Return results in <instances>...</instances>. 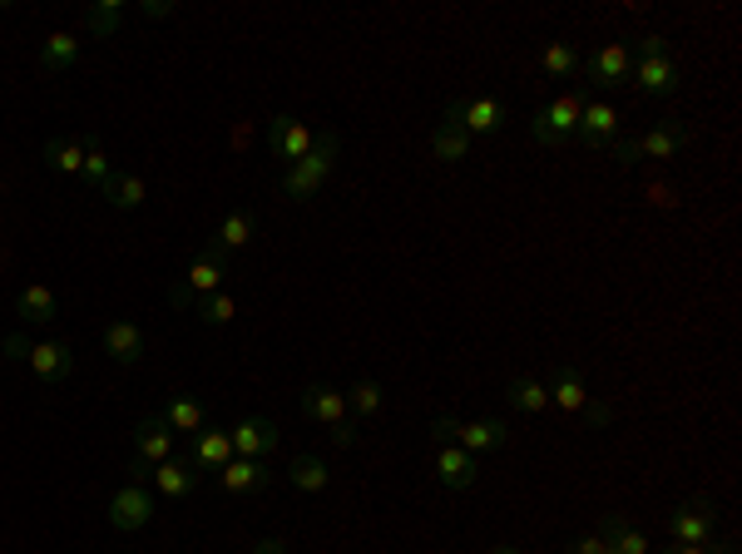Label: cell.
I'll return each instance as SVG.
<instances>
[{
	"mask_svg": "<svg viewBox=\"0 0 742 554\" xmlns=\"http://www.w3.org/2000/svg\"><path fill=\"white\" fill-rule=\"evenodd\" d=\"M337 134L327 130V134H317V144L307 148V158H297V164L282 174V194L297 198V204H307V198H317V188L332 178V168H337Z\"/></svg>",
	"mask_w": 742,
	"mask_h": 554,
	"instance_id": "1",
	"label": "cell"
},
{
	"mask_svg": "<svg viewBox=\"0 0 742 554\" xmlns=\"http://www.w3.org/2000/svg\"><path fill=\"white\" fill-rule=\"evenodd\" d=\"M431 435H436V441L461 445L465 455H491V451H505L511 425H505L501 416H491V421H455V416H436V421H431Z\"/></svg>",
	"mask_w": 742,
	"mask_h": 554,
	"instance_id": "2",
	"label": "cell"
},
{
	"mask_svg": "<svg viewBox=\"0 0 742 554\" xmlns=\"http://www.w3.org/2000/svg\"><path fill=\"white\" fill-rule=\"evenodd\" d=\"M223 277H228V253H218V248L198 253V258L188 263L184 283H178L174 293H168V302H174V307H194V302H204V297H214L218 287H223Z\"/></svg>",
	"mask_w": 742,
	"mask_h": 554,
	"instance_id": "3",
	"label": "cell"
},
{
	"mask_svg": "<svg viewBox=\"0 0 742 554\" xmlns=\"http://www.w3.org/2000/svg\"><path fill=\"white\" fill-rule=\"evenodd\" d=\"M545 391H549V401H555L559 411H575L585 425H609V421H614V411L604 407V401L589 397V387H585V377H579V367H559V371H555V387H545Z\"/></svg>",
	"mask_w": 742,
	"mask_h": 554,
	"instance_id": "4",
	"label": "cell"
},
{
	"mask_svg": "<svg viewBox=\"0 0 742 554\" xmlns=\"http://www.w3.org/2000/svg\"><path fill=\"white\" fill-rule=\"evenodd\" d=\"M579 110H585V94H555V100L545 104V110L529 120V134H535V144H545V148H559L565 138H575L579 130Z\"/></svg>",
	"mask_w": 742,
	"mask_h": 554,
	"instance_id": "5",
	"label": "cell"
},
{
	"mask_svg": "<svg viewBox=\"0 0 742 554\" xmlns=\"http://www.w3.org/2000/svg\"><path fill=\"white\" fill-rule=\"evenodd\" d=\"M445 124L465 130L471 138H485V134H501L505 124H511V110H505L501 100H491V94H475V100H455L451 110H445Z\"/></svg>",
	"mask_w": 742,
	"mask_h": 554,
	"instance_id": "6",
	"label": "cell"
},
{
	"mask_svg": "<svg viewBox=\"0 0 742 554\" xmlns=\"http://www.w3.org/2000/svg\"><path fill=\"white\" fill-rule=\"evenodd\" d=\"M683 144H688V130H683V124L663 120V124H653V130L643 134V138H624V144L614 138L609 148H614V158H619V164H633V158H673Z\"/></svg>",
	"mask_w": 742,
	"mask_h": 554,
	"instance_id": "7",
	"label": "cell"
},
{
	"mask_svg": "<svg viewBox=\"0 0 742 554\" xmlns=\"http://www.w3.org/2000/svg\"><path fill=\"white\" fill-rule=\"evenodd\" d=\"M148 520H154V490L148 485H120L110 495V525L120 530V535H134V530H144Z\"/></svg>",
	"mask_w": 742,
	"mask_h": 554,
	"instance_id": "8",
	"label": "cell"
},
{
	"mask_svg": "<svg viewBox=\"0 0 742 554\" xmlns=\"http://www.w3.org/2000/svg\"><path fill=\"white\" fill-rule=\"evenodd\" d=\"M713 530H718V510L708 505V500H693V505L668 515V540H673V545H708Z\"/></svg>",
	"mask_w": 742,
	"mask_h": 554,
	"instance_id": "9",
	"label": "cell"
},
{
	"mask_svg": "<svg viewBox=\"0 0 742 554\" xmlns=\"http://www.w3.org/2000/svg\"><path fill=\"white\" fill-rule=\"evenodd\" d=\"M585 74H589V84H599V90L629 84V80H633V55H629V45H619V40L599 45V50H594V55L585 60Z\"/></svg>",
	"mask_w": 742,
	"mask_h": 554,
	"instance_id": "10",
	"label": "cell"
},
{
	"mask_svg": "<svg viewBox=\"0 0 742 554\" xmlns=\"http://www.w3.org/2000/svg\"><path fill=\"white\" fill-rule=\"evenodd\" d=\"M272 481H278L272 461H248V455H238V461H228L218 471V490H223V495H258V490H268Z\"/></svg>",
	"mask_w": 742,
	"mask_h": 554,
	"instance_id": "11",
	"label": "cell"
},
{
	"mask_svg": "<svg viewBox=\"0 0 742 554\" xmlns=\"http://www.w3.org/2000/svg\"><path fill=\"white\" fill-rule=\"evenodd\" d=\"M614 134H619V110H614L609 100H585V110H579V130L575 138L585 148H609Z\"/></svg>",
	"mask_w": 742,
	"mask_h": 554,
	"instance_id": "12",
	"label": "cell"
},
{
	"mask_svg": "<svg viewBox=\"0 0 742 554\" xmlns=\"http://www.w3.org/2000/svg\"><path fill=\"white\" fill-rule=\"evenodd\" d=\"M268 144H272V154L282 158V164H297V158H307V148L317 144V134L307 130L302 120H292V114H278V120L268 124Z\"/></svg>",
	"mask_w": 742,
	"mask_h": 554,
	"instance_id": "13",
	"label": "cell"
},
{
	"mask_svg": "<svg viewBox=\"0 0 742 554\" xmlns=\"http://www.w3.org/2000/svg\"><path fill=\"white\" fill-rule=\"evenodd\" d=\"M25 367L35 371L40 381H50V387H55V381H65L70 371H74V347L70 342H30L25 347Z\"/></svg>",
	"mask_w": 742,
	"mask_h": 554,
	"instance_id": "14",
	"label": "cell"
},
{
	"mask_svg": "<svg viewBox=\"0 0 742 554\" xmlns=\"http://www.w3.org/2000/svg\"><path fill=\"white\" fill-rule=\"evenodd\" d=\"M233 435V455H248V461H268L272 451H278V425L268 421V416H248V421H238V431Z\"/></svg>",
	"mask_w": 742,
	"mask_h": 554,
	"instance_id": "15",
	"label": "cell"
},
{
	"mask_svg": "<svg viewBox=\"0 0 742 554\" xmlns=\"http://www.w3.org/2000/svg\"><path fill=\"white\" fill-rule=\"evenodd\" d=\"M134 455H140L144 465H164L168 455H174V431L164 425V416H144V421L134 425Z\"/></svg>",
	"mask_w": 742,
	"mask_h": 554,
	"instance_id": "16",
	"label": "cell"
},
{
	"mask_svg": "<svg viewBox=\"0 0 742 554\" xmlns=\"http://www.w3.org/2000/svg\"><path fill=\"white\" fill-rule=\"evenodd\" d=\"M302 416L332 431L337 421H347V397L337 387H327V381H312V387L302 391Z\"/></svg>",
	"mask_w": 742,
	"mask_h": 554,
	"instance_id": "17",
	"label": "cell"
},
{
	"mask_svg": "<svg viewBox=\"0 0 742 554\" xmlns=\"http://www.w3.org/2000/svg\"><path fill=\"white\" fill-rule=\"evenodd\" d=\"M148 485H154L164 500H184L188 490L198 485V465H194V461H178V455H168L164 465H154V475H148Z\"/></svg>",
	"mask_w": 742,
	"mask_h": 554,
	"instance_id": "18",
	"label": "cell"
},
{
	"mask_svg": "<svg viewBox=\"0 0 742 554\" xmlns=\"http://www.w3.org/2000/svg\"><path fill=\"white\" fill-rule=\"evenodd\" d=\"M16 317L25 327H50L60 317V302H55V293H50L45 283H30V287H20V297H16Z\"/></svg>",
	"mask_w": 742,
	"mask_h": 554,
	"instance_id": "19",
	"label": "cell"
},
{
	"mask_svg": "<svg viewBox=\"0 0 742 554\" xmlns=\"http://www.w3.org/2000/svg\"><path fill=\"white\" fill-rule=\"evenodd\" d=\"M188 461L198 465V471H223V465L233 461V435L228 431H218V425H204V431L194 435V455Z\"/></svg>",
	"mask_w": 742,
	"mask_h": 554,
	"instance_id": "20",
	"label": "cell"
},
{
	"mask_svg": "<svg viewBox=\"0 0 742 554\" xmlns=\"http://www.w3.org/2000/svg\"><path fill=\"white\" fill-rule=\"evenodd\" d=\"M629 84H639L643 94H673L678 90V65L668 55H639Z\"/></svg>",
	"mask_w": 742,
	"mask_h": 554,
	"instance_id": "21",
	"label": "cell"
},
{
	"mask_svg": "<svg viewBox=\"0 0 742 554\" xmlns=\"http://www.w3.org/2000/svg\"><path fill=\"white\" fill-rule=\"evenodd\" d=\"M436 475H441V481L451 485V490H471L481 471H475V455H465L461 445L441 441V445H436Z\"/></svg>",
	"mask_w": 742,
	"mask_h": 554,
	"instance_id": "22",
	"label": "cell"
},
{
	"mask_svg": "<svg viewBox=\"0 0 742 554\" xmlns=\"http://www.w3.org/2000/svg\"><path fill=\"white\" fill-rule=\"evenodd\" d=\"M104 351H110L114 361H120V367H134V361L144 357V327L140 322H110L104 327Z\"/></svg>",
	"mask_w": 742,
	"mask_h": 554,
	"instance_id": "23",
	"label": "cell"
},
{
	"mask_svg": "<svg viewBox=\"0 0 742 554\" xmlns=\"http://www.w3.org/2000/svg\"><path fill=\"white\" fill-rule=\"evenodd\" d=\"M100 194H104V204H110V208L134 213V208H140L144 198H148V184H144L140 174H110V184H104Z\"/></svg>",
	"mask_w": 742,
	"mask_h": 554,
	"instance_id": "24",
	"label": "cell"
},
{
	"mask_svg": "<svg viewBox=\"0 0 742 554\" xmlns=\"http://www.w3.org/2000/svg\"><path fill=\"white\" fill-rule=\"evenodd\" d=\"M40 158H45V164L55 168V174L84 178V144H80V138H45Z\"/></svg>",
	"mask_w": 742,
	"mask_h": 554,
	"instance_id": "25",
	"label": "cell"
},
{
	"mask_svg": "<svg viewBox=\"0 0 742 554\" xmlns=\"http://www.w3.org/2000/svg\"><path fill=\"white\" fill-rule=\"evenodd\" d=\"M164 425L168 431H178V435H198L208 425V416H204V401H194V397H174L164 407Z\"/></svg>",
	"mask_w": 742,
	"mask_h": 554,
	"instance_id": "26",
	"label": "cell"
},
{
	"mask_svg": "<svg viewBox=\"0 0 742 554\" xmlns=\"http://www.w3.org/2000/svg\"><path fill=\"white\" fill-rule=\"evenodd\" d=\"M74 60H80V35H74V30H55V35L45 40V45H40V65L45 70H70Z\"/></svg>",
	"mask_w": 742,
	"mask_h": 554,
	"instance_id": "27",
	"label": "cell"
},
{
	"mask_svg": "<svg viewBox=\"0 0 742 554\" xmlns=\"http://www.w3.org/2000/svg\"><path fill=\"white\" fill-rule=\"evenodd\" d=\"M288 481L302 490V495H322V490L332 485V471H327L317 455H297V461L288 465Z\"/></svg>",
	"mask_w": 742,
	"mask_h": 554,
	"instance_id": "28",
	"label": "cell"
},
{
	"mask_svg": "<svg viewBox=\"0 0 742 554\" xmlns=\"http://www.w3.org/2000/svg\"><path fill=\"white\" fill-rule=\"evenodd\" d=\"M253 233H258V218H253V213H223V223H218V253L248 248Z\"/></svg>",
	"mask_w": 742,
	"mask_h": 554,
	"instance_id": "29",
	"label": "cell"
},
{
	"mask_svg": "<svg viewBox=\"0 0 742 554\" xmlns=\"http://www.w3.org/2000/svg\"><path fill=\"white\" fill-rule=\"evenodd\" d=\"M505 401H511L515 411H529V416L549 411V391H545V381H535V377H515L511 387H505Z\"/></svg>",
	"mask_w": 742,
	"mask_h": 554,
	"instance_id": "30",
	"label": "cell"
},
{
	"mask_svg": "<svg viewBox=\"0 0 742 554\" xmlns=\"http://www.w3.org/2000/svg\"><path fill=\"white\" fill-rule=\"evenodd\" d=\"M599 535L609 540V550H614V554H649V540H643V530H633L629 520H619V515L604 520Z\"/></svg>",
	"mask_w": 742,
	"mask_h": 554,
	"instance_id": "31",
	"label": "cell"
},
{
	"mask_svg": "<svg viewBox=\"0 0 742 554\" xmlns=\"http://www.w3.org/2000/svg\"><path fill=\"white\" fill-rule=\"evenodd\" d=\"M431 154L445 158V164H461V158L471 154V134L441 120V124H436V134H431Z\"/></svg>",
	"mask_w": 742,
	"mask_h": 554,
	"instance_id": "32",
	"label": "cell"
},
{
	"mask_svg": "<svg viewBox=\"0 0 742 554\" xmlns=\"http://www.w3.org/2000/svg\"><path fill=\"white\" fill-rule=\"evenodd\" d=\"M539 65H545V74H555V80H569L579 70V50L569 40H555V45L539 50Z\"/></svg>",
	"mask_w": 742,
	"mask_h": 554,
	"instance_id": "33",
	"label": "cell"
},
{
	"mask_svg": "<svg viewBox=\"0 0 742 554\" xmlns=\"http://www.w3.org/2000/svg\"><path fill=\"white\" fill-rule=\"evenodd\" d=\"M194 307H198V322H204V327H223V322H233V317H238V297L223 293V287H218L214 297H204V302H194Z\"/></svg>",
	"mask_w": 742,
	"mask_h": 554,
	"instance_id": "34",
	"label": "cell"
},
{
	"mask_svg": "<svg viewBox=\"0 0 742 554\" xmlns=\"http://www.w3.org/2000/svg\"><path fill=\"white\" fill-rule=\"evenodd\" d=\"M110 174H114L110 154H104V144L90 134V138H84V178H90L94 188H104V184H110Z\"/></svg>",
	"mask_w": 742,
	"mask_h": 554,
	"instance_id": "35",
	"label": "cell"
},
{
	"mask_svg": "<svg viewBox=\"0 0 742 554\" xmlns=\"http://www.w3.org/2000/svg\"><path fill=\"white\" fill-rule=\"evenodd\" d=\"M124 20V6L120 0H104V6H90L84 10V30H94V35H114Z\"/></svg>",
	"mask_w": 742,
	"mask_h": 554,
	"instance_id": "36",
	"label": "cell"
},
{
	"mask_svg": "<svg viewBox=\"0 0 742 554\" xmlns=\"http://www.w3.org/2000/svg\"><path fill=\"white\" fill-rule=\"evenodd\" d=\"M347 411H357V416H377L381 411V381H371L362 377L352 391H347Z\"/></svg>",
	"mask_w": 742,
	"mask_h": 554,
	"instance_id": "37",
	"label": "cell"
},
{
	"mask_svg": "<svg viewBox=\"0 0 742 554\" xmlns=\"http://www.w3.org/2000/svg\"><path fill=\"white\" fill-rule=\"evenodd\" d=\"M569 554H614V550H609V540H604L599 530H589V535L575 540V550H569Z\"/></svg>",
	"mask_w": 742,
	"mask_h": 554,
	"instance_id": "38",
	"label": "cell"
},
{
	"mask_svg": "<svg viewBox=\"0 0 742 554\" xmlns=\"http://www.w3.org/2000/svg\"><path fill=\"white\" fill-rule=\"evenodd\" d=\"M352 441H357V425H352V421H337V425H332V445H342V451H347Z\"/></svg>",
	"mask_w": 742,
	"mask_h": 554,
	"instance_id": "39",
	"label": "cell"
},
{
	"mask_svg": "<svg viewBox=\"0 0 742 554\" xmlns=\"http://www.w3.org/2000/svg\"><path fill=\"white\" fill-rule=\"evenodd\" d=\"M140 10H144L148 20H168V16H174V6H168V0H148V6H140Z\"/></svg>",
	"mask_w": 742,
	"mask_h": 554,
	"instance_id": "40",
	"label": "cell"
},
{
	"mask_svg": "<svg viewBox=\"0 0 742 554\" xmlns=\"http://www.w3.org/2000/svg\"><path fill=\"white\" fill-rule=\"evenodd\" d=\"M639 55H668L663 35H643V40H639Z\"/></svg>",
	"mask_w": 742,
	"mask_h": 554,
	"instance_id": "41",
	"label": "cell"
},
{
	"mask_svg": "<svg viewBox=\"0 0 742 554\" xmlns=\"http://www.w3.org/2000/svg\"><path fill=\"white\" fill-rule=\"evenodd\" d=\"M25 337H6V351H10V357H16V361H25Z\"/></svg>",
	"mask_w": 742,
	"mask_h": 554,
	"instance_id": "42",
	"label": "cell"
},
{
	"mask_svg": "<svg viewBox=\"0 0 742 554\" xmlns=\"http://www.w3.org/2000/svg\"><path fill=\"white\" fill-rule=\"evenodd\" d=\"M253 554H288V545H282V540H262V545L253 550Z\"/></svg>",
	"mask_w": 742,
	"mask_h": 554,
	"instance_id": "43",
	"label": "cell"
},
{
	"mask_svg": "<svg viewBox=\"0 0 742 554\" xmlns=\"http://www.w3.org/2000/svg\"><path fill=\"white\" fill-rule=\"evenodd\" d=\"M663 554H708V545H678V550H663Z\"/></svg>",
	"mask_w": 742,
	"mask_h": 554,
	"instance_id": "44",
	"label": "cell"
},
{
	"mask_svg": "<svg viewBox=\"0 0 742 554\" xmlns=\"http://www.w3.org/2000/svg\"><path fill=\"white\" fill-rule=\"evenodd\" d=\"M491 554H525V550H515V545H495Z\"/></svg>",
	"mask_w": 742,
	"mask_h": 554,
	"instance_id": "45",
	"label": "cell"
}]
</instances>
